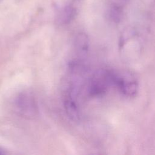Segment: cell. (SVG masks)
<instances>
[{
  "instance_id": "6da1fadb",
  "label": "cell",
  "mask_w": 155,
  "mask_h": 155,
  "mask_svg": "<svg viewBox=\"0 0 155 155\" xmlns=\"http://www.w3.org/2000/svg\"><path fill=\"white\" fill-rule=\"evenodd\" d=\"M113 87L112 70H101L94 73L87 85V92L91 97H102Z\"/></svg>"
},
{
  "instance_id": "7a4b0ae2",
  "label": "cell",
  "mask_w": 155,
  "mask_h": 155,
  "mask_svg": "<svg viewBox=\"0 0 155 155\" xmlns=\"http://www.w3.org/2000/svg\"><path fill=\"white\" fill-rule=\"evenodd\" d=\"M113 87L127 97H135L139 91V83L134 76L127 72L112 70Z\"/></svg>"
},
{
  "instance_id": "5b68a950",
  "label": "cell",
  "mask_w": 155,
  "mask_h": 155,
  "mask_svg": "<svg viewBox=\"0 0 155 155\" xmlns=\"http://www.w3.org/2000/svg\"><path fill=\"white\" fill-rule=\"evenodd\" d=\"M89 46L90 42L88 36L84 32L77 33L73 39V48L76 55L74 59L84 62L88 54Z\"/></svg>"
},
{
  "instance_id": "8992f818",
  "label": "cell",
  "mask_w": 155,
  "mask_h": 155,
  "mask_svg": "<svg viewBox=\"0 0 155 155\" xmlns=\"http://www.w3.org/2000/svg\"><path fill=\"white\" fill-rule=\"evenodd\" d=\"M128 0H108L107 16L114 22H119L123 15Z\"/></svg>"
},
{
  "instance_id": "ba28073f",
  "label": "cell",
  "mask_w": 155,
  "mask_h": 155,
  "mask_svg": "<svg viewBox=\"0 0 155 155\" xmlns=\"http://www.w3.org/2000/svg\"><path fill=\"white\" fill-rule=\"evenodd\" d=\"M7 152L5 151V149H4L2 147H0V154H5Z\"/></svg>"
},
{
  "instance_id": "277c9868",
  "label": "cell",
  "mask_w": 155,
  "mask_h": 155,
  "mask_svg": "<svg viewBox=\"0 0 155 155\" xmlns=\"http://www.w3.org/2000/svg\"><path fill=\"white\" fill-rule=\"evenodd\" d=\"M81 3V0H71L61 7L56 15V24L64 26L71 23L77 16Z\"/></svg>"
},
{
  "instance_id": "3957f363",
  "label": "cell",
  "mask_w": 155,
  "mask_h": 155,
  "mask_svg": "<svg viewBox=\"0 0 155 155\" xmlns=\"http://www.w3.org/2000/svg\"><path fill=\"white\" fill-rule=\"evenodd\" d=\"M15 105L18 111L27 118L35 117L38 113V107L34 95L30 91H23L16 98Z\"/></svg>"
},
{
  "instance_id": "9c48e42d",
  "label": "cell",
  "mask_w": 155,
  "mask_h": 155,
  "mask_svg": "<svg viewBox=\"0 0 155 155\" xmlns=\"http://www.w3.org/2000/svg\"><path fill=\"white\" fill-rule=\"evenodd\" d=\"M3 1V0H0V2H1V1Z\"/></svg>"
},
{
  "instance_id": "52a82bcc",
  "label": "cell",
  "mask_w": 155,
  "mask_h": 155,
  "mask_svg": "<svg viewBox=\"0 0 155 155\" xmlns=\"http://www.w3.org/2000/svg\"><path fill=\"white\" fill-rule=\"evenodd\" d=\"M64 107L67 116L74 121L80 119V110L78 100L69 96H64Z\"/></svg>"
}]
</instances>
